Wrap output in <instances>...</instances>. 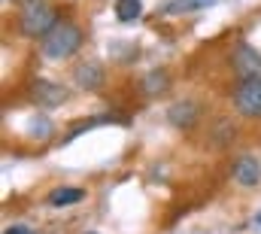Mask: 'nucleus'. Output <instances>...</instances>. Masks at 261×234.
Segmentation results:
<instances>
[{
    "label": "nucleus",
    "mask_w": 261,
    "mask_h": 234,
    "mask_svg": "<svg viewBox=\"0 0 261 234\" xmlns=\"http://www.w3.org/2000/svg\"><path fill=\"white\" fill-rule=\"evenodd\" d=\"M31 131H34V134H49V131H52V125H49L46 119H37V122L31 125Z\"/></svg>",
    "instance_id": "13"
},
{
    "label": "nucleus",
    "mask_w": 261,
    "mask_h": 234,
    "mask_svg": "<svg viewBox=\"0 0 261 234\" xmlns=\"http://www.w3.org/2000/svg\"><path fill=\"white\" fill-rule=\"evenodd\" d=\"M116 15H119V21L130 25L143 15V3L140 0H116Z\"/></svg>",
    "instance_id": "11"
},
{
    "label": "nucleus",
    "mask_w": 261,
    "mask_h": 234,
    "mask_svg": "<svg viewBox=\"0 0 261 234\" xmlns=\"http://www.w3.org/2000/svg\"><path fill=\"white\" fill-rule=\"evenodd\" d=\"M55 25H58V15H55V9H52L49 3H43V0L24 3V9H21V15H18V28H21L24 37H46Z\"/></svg>",
    "instance_id": "2"
},
{
    "label": "nucleus",
    "mask_w": 261,
    "mask_h": 234,
    "mask_svg": "<svg viewBox=\"0 0 261 234\" xmlns=\"http://www.w3.org/2000/svg\"><path fill=\"white\" fill-rule=\"evenodd\" d=\"M82 46V31L73 21H58L46 37H43V52L55 61H64L70 55H76Z\"/></svg>",
    "instance_id": "1"
},
{
    "label": "nucleus",
    "mask_w": 261,
    "mask_h": 234,
    "mask_svg": "<svg viewBox=\"0 0 261 234\" xmlns=\"http://www.w3.org/2000/svg\"><path fill=\"white\" fill-rule=\"evenodd\" d=\"M167 119H170V125H173V128L189 131L197 119H200V107H197L195 101H176V104L167 110Z\"/></svg>",
    "instance_id": "6"
},
{
    "label": "nucleus",
    "mask_w": 261,
    "mask_h": 234,
    "mask_svg": "<svg viewBox=\"0 0 261 234\" xmlns=\"http://www.w3.org/2000/svg\"><path fill=\"white\" fill-rule=\"evenodd\" d=\"M73 79H76L79 88L94 91V88H100V82H103V67H100L97 61H85V64H79V67L73 70Z\"/></svg>",
    "instance_id": "7"
},
{
    "label": "nucleus",
    "mask_w": 261,
    "mask_h": 234,
    "mask_svg": "<svg viewBox=\"0 0 261 234\" xmlns=\"http://www.w3.org/2000/svg\"><path fill=\"white\" fill-rule=\"evenodd\" d=\"M255 222H258V225H261V213H258V216H255Z\"/></svg>",
    "instance_id": "15"
},
{
    "label": "nucleus",
    "mask_w": 261,
    "mask_h": 234,
    "mask_svg": "<svg viewBox=\"0 0 261 234\" xmlns=\"http://www.w3.org/2000/svg\"><path fill=\"white\" fill-rule=\"evenodd\" d=\"M216 0H167L164 6H161V12L164 15H186V12H197V9H206V6H213Z\"/></svg>",
    "instance_id": "10"
},
{
    "label": "nucleus",
    "mask_w": 261,
    "mask_h": 234,
    "mask_svg": "<svg viewBox=\"0 0 261 234\" xmlns=\"http://www.w3.org/2000/svg\"><path fill=\"white\" fill-rule=\"evenodd\" d=\"M31 98H34L37 107H61L67 101V91L61 85L49 82V79H37V82L31 85Z\"/></svg>",
    "instance_id": "5"
},
{
    "label": "nucleus",
    "mask_w": 261,
    "mask_h": 234,
    "mask_svg": "<svg viewBox=\"0 0 261 234\" xmlns=\"http://www.w3.org/2000/svg\"><path fill=\"white\" fill-rule=\"evenodd\" d=\"M143 88H146V95H161V91L167 88V73H164V70H152V73L143 79Z\"/></svg>",
    "instance_id": "12"
},
{
    "label": "nucleus",
    "mask_w": 261,
    "mask_h": 234,
    "mask_svg": "<svg viewBox=\"0 0 261 234\" xmlns=\"http://www.w3.org/2000/svg\"><path fill=\"white\" fill-rule=\"evenodd\" d=\"M234 107L246 119H261V76L243 79L240 88L234 91Z\"/></svg>",
    "instance_id": "3"
},
{
    "label": "nucleus",
    "mask_w": 261,
    "mask_h": 234,
    "mask_svg": "<svg viewBox=\"0 0 261 234\" xmlns=\"http://www.w3.org/2000/svg\"><path fill=\"white\" fill-rule=\"evenodd\" d=\"M234 70H237L240 79H255V76H261V55L252 46L240 43L234 49Z\"/></svg>",
    "instance_id": "4"
},
{
    "label": "nucleus",
    "mask_w": 261,
    "mask_h": 234,
    "mask_svg": "<svg viewBox=\"0 0 261 234\" xmlns=\"http://www.w3.org/2000/svg\"><path fill=\"white\" fill-rule=\"evenodd\" d=\"M234 179H237L240 185H246V189L258 185V179H261V165H258V158H252V155H243V158H237V165H234Z\"/></svg>",
    "instance_id": "8"
},
{
    "label": "nucleus",
    "mask_w": 261,
    "mask_h": 234,
    "mask_svg": "<svg viewBox=\"0 0 261 234\" xmlns=\"http://www.w3.org/2000/svg\"><path fill=\"white\" fill-rule=\"evenodd\" d=\"M46 201H49L52 207H70V204L85 201V189H76V185H61V189H52Z\"/></svg>",
    "instance_id": "9"
},
{
    "label": "nucleus",
    "mask_w": 261,
    "mask_h": 234,
    "mask_svg": "<svg viewBox=\"0 0 261 234\" xmlns=\"http://www.w3.org/2000/svg\"><path fill=\"white\" fill-rule=\"evenodd\" d=\"M3 234H34V231H31L28 225H9V228H6Z\"/></svg>",
    "instance_id": "14"
}]
</instances>
